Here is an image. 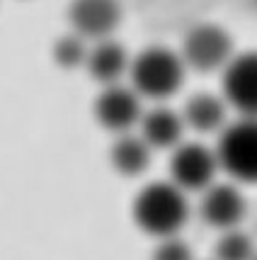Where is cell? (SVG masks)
Segmentation results:
<instances>
[{
    "mask_svg": "<svg viewBox=\"0 0 257 260\" xmlns=\"http://www.w3.org/2000/svg\"><path fill=\"white\" fill-rule=\"evenodd\" d=\"M245 200L233 185H211L201 200V216L213 229H235L245 216Z\"/></svg>",
    "mask_w": 257,
    "mask_h": 260,
    "instance_id": "obj_9",
    "label": "cell"
},
{
    "mask_svg": "<svg viewBox=\"0 0 257 260\" xmlns=\"http://www.w3.org/2000/svg\"><path fill=\"white\" fill-rule=\"evenodd\" d=\"M224 100L243 117H257V54L233 56L224 66Z\"/></svg>",
    "mask_w": 257,
    "mask_h": 260,
    "instance_id": "obj_5",
    "label": "cell"
},
{
    "mask_svg": "<svg viewBox=\"0 0 257 260\" xmlns=\"http://www.w3.org/2000/svg\"><path fill=\"white\" fill-rule=\"evenodd\" d=\"M190 214L182 187L175 182H153L143 187L134 202L136 224L151 236L168 238L185 226Z\"/></svg>",
    "mask_w": 257,
    "mask_h": 260,
    "instance_id": "obj_1",
    "label": "cell"
},
{
    "mask_svg": "<svg viewBox=\"0 0 257 260\" xmlns=\"http://www.w3.org/2000/svg\"><path fill=\"white\" fill-rule=\"evenodd\" d=\"M216 260H255L252 241L245 234L228 229L226 236L216 246Z\"/></svg>",
    "mask_w": 257,
    "mask_h": 260,
    "instance_id": "obj_14",
    "label": "cell"
},
{
    "mask_svg": "<svg viewBox=\"0 0 257 260\" xmlns=\"http://www.w3.org/2000/svg\"><path fill=\"white\" fill-rule=\"evenodd\" d=\"M54 56H56L58 66L63 68H76L80 63H85L88 51H85V44H83V37L80 34H70V37L58 39L56 46H54Z\"/></svg>",
    "mask_w": 257,
    "mask_h": 260,
    "instance_id": "obj_15",
    "label": "cell"
},
{
    "mask_svg": "<svg viewBox=\"0 0 257 260\" xmlns=\"http://www.w3.org/2000/svg\"><path fill=\"white\" fill-rule=\"evenodd\" d=\"M185 124L197 129L201 134H209L221 129L226 122V100L209 95V92H199L187 100L185 105V112H182Z\"/></svg>",
    "mask_w": 257,
    "mask_h": 260,
    "instance_id": "obj_12",
    "label": "cell"
},
{
    "mask_svg": "<svg viewBox=\"0 0 257 260\" xmlns=\"http://www.w3.org/2000/svg\"><path fill=\"white\" fill-rule=\"evenodd\" d=\"M68 20L80 37L107 39L122 20V8L117 0H73Z\"/></svg>",
    "mask_w": 257,
    "mask_h": 260,
    "instance_id": "obj_7",
    "label": "cell"
},
{
    "mask_svg": "<svg viewBox=\"0 0 257 260\" xmlns=\"http://www.w3.org/2000/svg\"><path fill=\"white\" fill-rule=\"evenodd\" d=\"M218 168L216 153L201 144H182L175 148L170 160V173L175 185L182 190H204L209 187Z\"/></svg>",
    "mask_w": 257,
    "mask_h": 260,
    "instance_id": "obj_6",
    "label": "cell"
},
{
    "mask_svg": "<svg viewBox=\"0 0 257 260\" xmlns=\"http://www.w3.org/2000/svg\"><path fill=\"white\" fill-rule=\"evenodd\" d=\"M151 146L143 136H122L112 146V166L122 175H138L148 168Z\"/></svg>",
    "mask_w": 257,
    "mask_h": 260,
    "instance_id": "obj_13",
    "label": "cell"
},
{
    "mask_svg": "<svg viewBox=\"0 0 257 260\" xmlns=\"http://www.w3.org/2000/svg\"><path fill=\"white\" fill-rule=\"evenodd\" d=\"M182 126H185L182 114L172 112L170 107H153L151 112H145L141 117L143 139L148 141V146L156 148L175 146L182 136Z\"/></svg>",
    "mask_w": 257,
    "mask_h": 260,
    "instance_id": "obj_10",
    "label": "cell"
},
{
    "mask_svg": "<svg viewBox=\"0 0 257 260\" xmlns=\"http://www.w3.org/2000/svg\"><path fill=\"white\" fill-rule=\"evenodd\" d=\"M218 166L235 180L257 182V117H243L221 132Z\"/></svg>",
    "mask_w": 257,
    "mask_h": 260,
    "instance_id": "obj_3",
    "label": "cell"
},
{
    "mask_svg": "<svg viewBox=\"0 0 257 260\" xmlns=\"http://www.w3.org/2000/svg\"><path fill=\"white\" fill-rule=\"evenodd\" d=\"M95 117L109 132H126L141 119L138 92L124 85H107L95 102Z\"/></svg>",
    "mask_w": 257,
    "mask_h": 260,
    "instance_id": "obj_8",
    "label": "cell"
},
{
    "mask_svg": "<svg viewBox=\"0 0 257 260\" xmlns=\"http://www.w3.org/2000/svg\"><path fill=\"white\" fill-rule=\"evenodd\" d=\"M233 58V42L224 27L218 24H197L187 32L182 42V61L185 66L199 73H211L224 68Z\"/></svg>",
    "mask_w": 257,
    "mask_h": 260,
    "instance_id": "obj_4",
    "label": "cell"
},
{
    "mask_svg": "<svg viewBox=\"0 0 257 260\" xmlns=\"http://www.w3.org/2000/svg\"><path fill=\"white\" fill-rule=\"evenodd\" d=\"M134 90L151 100H165L175 95L185 80V61L165 46H151L131 61Z\"/></svg>",
    "mask_w": 257,
    "mask_h": 260,
    "instance_id": "obj_2",
    "label": "cell"
},
{
    "mask_svg": "<svg viewBox=\"0 0 257 260\" xmlns=\"http://www.w3.org/2000/svg\"><path fill=\"white\" fill-rule=\"evenodd\" d=\"M255 260H257V258H255Z\"/></svg>",
    "mask_w": 257,
    "mask_h": 260,
    "instance_id": "obj_17",
    "label": "cell"
},
{
    "mask_svg": "<svg viewBox=\"0 0 257 260\" xmlns=\"http://www.w3.org/2000/svg\"><path fill=\"white\" fill-rule=\"evenodd\" d=\"M153 260H192V250L185 241L168 236V241H163L156 248Z\"/></svg>",
    "mask_w": 257,
    "mask_h": 260,
    "instance_id": "obj_16",
    "label": "cell"
},
{
    "mask_svg": "<svg viewBox=\"0 0 257 260\" xmlns=\"http://www.w3.org/2000/svg\"><path fill=\"white\" fill-rule=\"evenodd\" d=\"M85 63H88V71L92 78L104 83V85H112V83L122 78L124 71L129 68V58H126V51L117 42L102 39L92 51H88Z\"/></svg>",
    "mask_w": 257,
    "mask_h": 260,
    "instance_id": "obj_11",
    "label": "cell"
}]
</instances>
